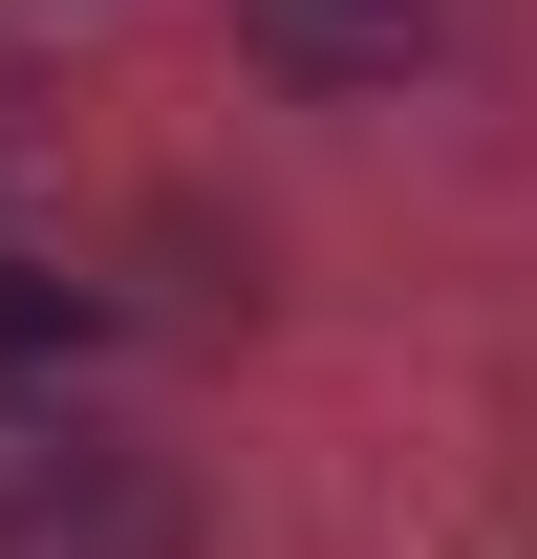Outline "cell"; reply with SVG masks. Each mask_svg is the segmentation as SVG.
<instances>
[{
	"mask_svg": "<svg viewBox=\"0 0 537 559\" xmlns=\"http://www.w3.org/2000/svg\"><path fill=\"white\" fill-rule=\"evenodd\" d=\"M0 559H215V516H194V474L151 430L0 409Z\"/></svg>",
	"mask_w": 537,
	"mask_h": 559,
	"instance_id": "1",
	"label": "cell"
},
{
	"mask_svg": "<svg viewBox=\"0 0 537 559\" xmlns=\"http://www.w3.org/2000/svg\"><path fill=\"white\" fill-rule=\"evenodd\" d=\"M452 44V0H237V66L301 86V108H366V86H408Z\"/></svg>",
	"mask_w": 537,
	"mask_h": 559,
	"instance_id": "2",
	"label": "cell"
},
{
	"mask_svg": "<svg viewBox=\"0 0 537 559\" xmlns=\"http://www.w3.org/2000/svg\"><path fill=\"white\" fill-rule=\"evenodd\" d=\"M86 323H108V301H86V280L44 259V237H22V215H0V366H65Z\"/></svg>",
	"mask_w": 537,
	"mask_h": 559,
	"instance_id": "3",
	"label": "cell"
}]
</instances>
